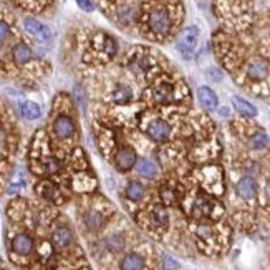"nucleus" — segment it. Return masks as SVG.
I'll use <instances>...</instances> for the list:
<instances>
[{"instance_id": "f257e3e1", "label": "nucleus", "mask_w": 270, "mask_h": 270, "mask_svg": "<svg viewBox=\"0 0 270 270\" xmlns=\"http://www.w3.org/2000/svg\"><path fill=\"white\" fill-rule=\"evenodd\" d=\"M199 40V28L197 27H187L186 30H182V33L178 39V50L181 51V55L184 58H191L194 50H196Z\"/></svg>"}, {"instance_id": "f03ea898", "label": "nucleus", "mask_w": 270, "mask_h": 270, "mask_svg": "<svg viewBox=\"0 0 270 270\" xmlns=\"http://www.w3.org/2000/svg\"><path fill=\"white\" fill-rule=\"evenodd\" d=\"M149 28L156 35H166L171 28V17H169L168 10L164 8H156L149 13Z\"/></svg>"}, {"instance_id": "7ed1b4c3", "label": "nucleus", "mask_w": 270, "mask_h": 270, "mask_svg": "<svg viewBox=\"0 0 270 270\" xmlns=\"http://www.w3.org/2000/svg\"><path fill=\"white\" fill-rule=\"evenodd\" d=\"M146 133L151 139L158 141V143H164L166 139L169 138V133H171V128L169 125L163 120H154L151 121L148 128H146Z\"/></svg>"}, {"instance_id": "20e7f679", "label": "nucleus", "mask_w": 270, "mask_h": 270, "mask_svg": "<svg viewBox=\"0 0 270 270\" xmlns=\"http://www.w3.org/2000/svg\"><path fill=\"white\" fill-rule=\"evenodd\" d=\"M23 27H25V30L28 33H32L33 37H35L39 42H48L50 40V28L45 27L44 23L35 20V18H25V22H23Z\"/></svg>"}, {"instance_id": "39448f33", "label": "nucleus", "mask_w": 270, "mask_h": 270, "mask_svg": "<svg viewBox=\"0 0 270 270\" xmlns=\"http://www.w3.org/2000/svg\"><path fill=\"white\" fill-rule=\"evenodd\" d=\"M53 130L56 133V136L61 139H66V138H72L75 135V123L70 116H65V115H60L55 118L53 121Z\"/></svg>"}, {"instance_id": "423d86ee", "label": "nucleus", "mask_w": 270, "mask_h": 270, "mask_svg": "<svg viewBox=\"0 0 270 270\" xmlns=\"http://www.w3.org/2000/svg\"><path fill=\"white\" fill-rule=\"evenodd\" d=\"M136 163H138V159H136V153L131 148H128V146H125V148H121L120 151H118V154L115 158L116 168L123 173L130 171L131 168H135Z\"/></svg>"}, {"instance_id": "0eeeda50", "label": "nucleus", "mask_w": 270, "mask_h": 270, "mask_svg": "<svg viewBox=\"0 0 270 270\" xmlns=\"http://www.w3.org/2000/svg\"><path fill=\"white\" fill-rule=\"evenodd\" d=\"M247 75L252 80H264L269 75V63L264 58H252L247 65Z\"/></svg>"}, {"instance_id": "6e6552de", "label": "nucleus", "mask_w": 270, "mask_h": 270, "mask_svg": "<svg viewBox=\"0 0 270 270\" xmlns=\"http://www.w3.org/2000/svg\"><path fill=\"white\" fill-rule=\"evenodd\" d=\"M73 240V234L68 227H56L51 234V244L55 245L56 249H65L72 244Z\"/></svg>"}, {"instance_id": "1a4fd4ad", "label": "nucleus", "mask_w": 270, "mask_h": 270, "mask_svg": "<svg viewBox=\"0 0 270 270\" xmlns=\"http://www.w3.org/2000/svg\"><path fill=\"white\" fill-rule=\"evenodd\" d=\"M197 98H199V101H201V105L204 106L207 111H214L217 105H219L217 94L207 87H201L197 90Z\"/></svg>"}, {"instance_id": "9d476101", "label": "nucleus", "mask_w": 270, "mask_h": 270, "mask_svg": "<svg viewBox=\"0 0 270 270\" xmlns=\"http://www.w3.org/2000/svg\"><path fill=\"white\" fill-rule=\"evenodd\" d=\"M235 191L242 199H252L255 197V194H257V184H255L254 178H249L245 176L242 178L240 181L237 182V186H235Z\"/></svg>"}, {"instance_id": "9b49d317", "label": "nucleus", "mask_w": 270, "mask_h": 270, "mask_svg": "<svg viewBox=\"0 0 270 270\" xmlns=\"http://www.w3.org/2000/svg\"><path fill=\"white\" fill-rule=\"evenodd\" d=\"M33 249V240L28 234H18L13 237L12 240V250L15 254H20V255H27L30 254Z\"/></svg>"}, {"instance_id": "f8f14e48", "label": "nucleus", "mask_w": 270, "mask_h": 270, "mask_svg": "<svg viewBox=\"0 0 270 270\" xmlns=\"http://www.w3.org/2000/svg\"><path fill=\"white\" fill-rule=\"evenodd\" d=\"M232 105L237 110L239 115H244V116H257V108H255L252 103H249L247 99L240 98V96H234L232 98Z\"/></svg>"}, {"instance_id": "ddd939ff", "label": "nucleus", "mask_w": 270, "mask_h": 270, "mask_svg": "<svg viewBox=\"0 0 270 270\" xmlns=\"http://www.w3.org/2000/svg\"><path fill=\"white\" fill-rule=\"evenodd\" d=\"M12 58L17 65H25L32 58V50L28 48V45L20 42V44H17L12 48Z\"/></svg>"}, {"instance_id": "4468645a", "label": "nucleus", "mask_w": 270, "mask_h": 270, "mask_svg": "<svg viewBox=\"0 0 270 270\" xmlns=\"http://www.w3.org/2000/svg\"><path fill=\"white\" fill-rule=\"evenodd\" d=\"M144 260L139 254H126L121 260V270H143Z\"/></svg>"}, {"instance_id": "2eb2a0df", "label": "nucleus", "mask_w": 270, "mask_h": 270, "mask_svg": "<svg viewBox=\"0 0 270 270\" xmlns=\"http://www.w3.org/2000/svg\"><path fill=\"white\" fill-rule=\"evenodd\" d=\"M174 98V90L169 83H161L154 90V99L159 103H168Z\"/></svg>"}, {"instance_id": "dca6fc26", "label": "nucleus", "mask_w": 270, "mask_h": 270, "mask_svg": "<svg viewBox=\"0 0 270 270\" xmlns=\"http://www.w3.org/2000/svg\"><path fill=\"white\" fill-rule=\"evenodd\" d=\"M20 113H22V116L25 118V120L33 121V120H39V118H40L42 110H40V106L37 105V103L25 101V103H22V105H20Z\"/></svg>"}, {"instance_id": "f3484780", "label": "nucleus", "mask_w": 270, "mask_h": 270, "mask_svg": "<svg viewBox=\"0 0 270 270\" xmlns=\"http://www.w3.org/2000/svg\"><path fill=\"white\" fill-rule=\"evenodd\" d=\"M138 173L141 174L143 178H148V179H153L158 176V168H156V164L153 163V161L149 159H139L138 163Z\"/></svg>"}, {"instance_id": "a211bd4d", "label": "nucleus", "mask_w": 270, "mask_h": 270, "mask_svg": "<svg viewBox=\"0 0 270 270\" xmlns=\"http://www.w3.org/2000/svg\"><path fill=\"white\" fill-rule=\"evenodd\" d=\"M85 225L88 227L90 230H98L101 229L103 225V216L96 211H90L85 214Z\"/></svg>"}, {"instance_id": "6ab92c4d", "label": "nucleus", "mask_w": 270, "mask_h": 270, "mask_svg": "<svg viewBox=\"0 0 270 270\" xmlns=\"http://www.w3.org/2000/svg\"><path fill=\"white\" fill-rule=\"evenodd\" d=\"M133 98V91L130 87H125V85H120V87H116V90L113 91V99H115L116 103H120V105H125V103L131 101Z\"/></svg>"}, {"instance_id": "aec40b11", "label": "nucleus", "mask_w": 270, "mask_h": 270, "mask_svg": "<svg viewBox=\"0 0 270 270\" xmlns=\"http://www.w3.org/2000/svg\"><path fill=\"white\" fill-rule=\"evenodd\" d=\"M126 196L130 197L131 201H139V199L144 196V186L138 181H131L126 186Z\"/></svg>"}, {"instance_id": "412c9836", "label": "nucleus", "mask_w": 270, "mask_h": 270, "mask_svg": "<svg viewBox=\"0 0 270 270\" xmlns=\"http://www.w3.org/2000/svg\"><path fill=\"white\" fill-rule=\"evenodd\" d=\"M136 15H138V10H136V7H133V5H125L118 10V18L125 23L133 22L136 18Z\"/></svg>"}, {"instance_id": "4be33fe9", "label": "nucleus", "mask_w": 270, "mask_h": 270, "mask_svg": "<svg viewBox=\"0 0 270 270\" xmlns=\"http://www.w3.org/2000/svg\"><path fill=\"white\" fill-rule=\"evenodd\" d=\"M106 247L111 250V252H120V250L125 247V240H123L121 235H110V237L106 239Z\"/></svg>"}, {"instance_id": "5701e85b", "label": "nucleus", "mask_w": 270, "mask_h": 270, "mask_svg": "<svg viewBox=\"0 0 270 270\" xmlns=\"http://www.w3.org/2000/svg\"><path fill=\"white\" fill-rule=\"evenodd\" d=\"M269 141L270 139L265 133H257V135L252 136V139H250V146H252L254 149H262L269 144Z\"/></svg>"}, {"instance_id": "b1692460", "label": "nucleus", "mask_w": 270, "mask_h": 270, "mask_svg": "<svg viewBox=\"0 0 270 270\" xmlns=\"http://www.w3.org/2000/svg\"><path fill=\"white\" fill-rule=\"evenodd\" d=\"M58 191L51 186V184H42V196L46 197V199H50V201H56V197H58Z\"/></svg>"}, {"instance_id": "393cba45", "label": "nucleus", "mask_w": 270, "mask_h": 270, "mask_svg": "<svg viewBox=\"0 0 270 270\" xmlns=\"http://www.w3.org/2000/svg\"><path fill=\"white\" fill-rule=\"evenodd\" d=\"M153 221L158 225H164L168 222V212H166L163 207H154L153 211Z\"/></svg>"}, {"instance_id": "a878e982", "label": "nucleus", "mask_w": 270, "mask_h": 270, "mask_svg": "<svg viewBox=\"0 0 270 270\" xmlns=\"http://www.w3.org/2000/svg\"><path fill=\"white\" fill-rule=\"evenodd\" d=\"M8 37H10V27H8L5 22L0 20V44L5 42Z\"/></svg>"}, {"instance_id": "bb28decb", "label": "nucleus", "mask_w": 270, "mask_h": 270, "mask_svg": "<svg viewBox=\"0 0 270 270\" xmlns=\"http://www.w3.org/2000/svg\"><path fill=\"white\" fill-rule=\"evenodd\" d=\"M163 265H164L166 270H178L179 269V264L174 259H171V257H164Z\"/></svg>"}, {"instance_id": "cd10ccee", "label": "nucleus", "mask_w": 270, "mask_h": 270, "mask_svg": "<svg viewBox=\"0 0 270 270\" xmlns=\"http://www.w3.org/2000/svg\"><path fill=\"white\" fill-rule=\"evenodd\" d=\"M78 7L85 12H93V3L91 0H77Z\"/></svg>"}, {"instance_id": "c85d7f7f", "label": "nucleus", "mask_w": 270, "mask_h": 270, "mask_svg": "<svg viewBox=\"0 0 270 270\" xmlns=\"http://www.w3.org/2000/svg\"><path fill=\"white\" fill-rule=\"evenodd\" d=\"M209 77H211V80H214V82H221L222 72H221V70H217V68H211L209 70Z\"/></svg>"}, {"instance_id": "c756f323", "label": "nucleus", "mask_w": 270, "mask_h": 270, "mask_svg": "<svg viewBox=\"0 0 270 270\" xmlns=\"http://www.w3.org/2000/svg\"><path fill=\"white\" fill-rule=\"evenodd\" d=\"M221 113H222V116H227V115H229V110H227V108H222Z\"/></svg>"}]
</instances>
